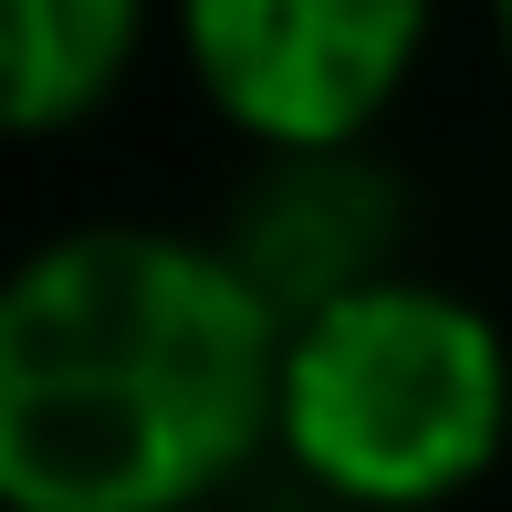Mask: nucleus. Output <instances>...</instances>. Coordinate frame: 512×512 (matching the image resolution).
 Wrapping results in <instances>:
<instances>
[{
	"label": "nucleus",
	"instance_id": "f257e3e1",
	"mask_svg": "<svg viewBox=\"0 0 512 512\" xmlns=\"http://www.w3.org/2000/svg\"><path fill=\"white\" fill-rule=\"evenodd\" d=\"M283 335L241 251L63 230L0 293V502L189 512L283 429Z\"/></svg>",
	"mask_w": 512,
	"mask_h": 512
},
{
	"label": "nucleus",
	"instance_id": "f03ea898",
	"mask_svg": "<svg viewBox=\"0 0 512 512\" xmlns=\"http://www.w3.org/2000/svg\"><path fill=\"white\" fill-rule=\"evenodd\" d=\"M512 366L481 304L439 283L335 293L283 335V439L345 502H439L502 450Z\"/></svg>",
	"mask_w": 512,
	"mask_h": 512
},
{
	"label": "nucleus",
	"instance_id": "7ed1b4c3",
	"mask_svg": "<svg viewBox=\"0 0 512 512\" xmlns=\"http://www.w3.org/2000/svg\"><path fill=\"white\" fill-rule=\"evenodd\" d=\"M418 32L398 0H209L189 11V63L230 126L324 157L398 95Z\"/></svg>",
	"mask_w": 512,
	"mask_h": 512
},
{
	"label": "nucleus",
	"instance_id": "20e7f679",
	"mask_svg": "<svg viewBox=\"0 0 512 512\" xmlns=\"http://www.w3.org/2000/svg\"><path fill=\"white\" fill-rule=\"evenodd\" d=\"M126 53H136L126 0H11V21H0V105H11V126H63V115L105 105Z\"/></svg>",
	"mask_w": 512,
	"mask_h": 512
}]
</instances>
